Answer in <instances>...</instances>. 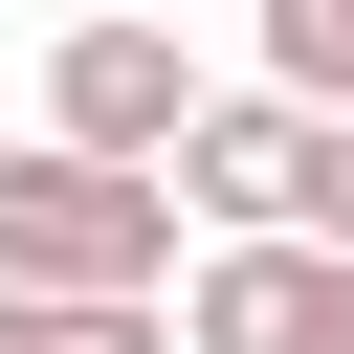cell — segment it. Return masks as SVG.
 <instances>
[{
    "label": "cell",
    "instance_id": "5",
    "mask_svg": "<svg viewBox=\"0 0 354 354\" xmlns=\"http://www.w3.org/2000/svg\"><path fill=\"white\" fill-rule=\"evenodd\" d=\"M266 88L332 133V111H354V0H266Z\"/></svg>",
    "mask_w": 354,
    "mask_h": 354
},
{
    "label": "cell",
    "instance_id": "6",
    "mask_svg": "<svg viewBox=\"0 0 354 354\" xmlns=\"http://www.w3.org/2000/svg\"><path fill=\"white\" fill-rule=\"evenodd\" d=\"M0 354H177V310H0Z\"/></svg>",
    "mask_w": 354,
    "mask_h": 354
},
{
    "label": "cell",
    "instance_id": "3",
    "mask_svg": "<svg viewBox=\"0 0 354 354\" xmlns=\"http://www.w3.org/2000/svg\"><path fill=\"white\" fill-rule=\"evenodd\" d=\"M177 221H199V243H310V111H288V88H199Z\"/></svg>",
    "mask_w": 354,
    "mask_h": 354
},
{
    "label": "cell",
    "instance_id": "2",
    "mask_svg": "<svg viewBox=\"0 0 354 354\" xmlns=\"http://www.w3.org/2000/svg\"><path fill=\"white\" fill-rule=\"evenodd\" d=\"M177 133H199V66H177V22H66V44H44V155L177 177Z\"/></svg>",
    "mask_w": 354,
    "mask_h": 354
},
{
    "label": "cell",
    "instance_id": "4",
    "mask_svg": "<svg viewBox=\"0 0 354 354\" xmlns=\"http://www.w3.org/2000/svg\"><path fill=\"white\" fill-rule=\"evenodd\" d=\"M177 354H354V266L332 243H199Z\"/></svg>",
    "mask_w": 354,
    "mask_h": 354
},
{
    "label": "cell",
    "instance_id": "1",
    "mask_svg": "<svg viewBox=\"0 0 354 354\" xmlns=\"http://www.w3.org/2000/svg\"><path fill=\"white\" fill-rule=\"evenodd\" d=\"M155 288H177V177L0 155V310H155Z\"/></svg>",
    "mask_w": 354,
    "mask_h": 354
},
{
    "label": "cell",
    "instance_id": "7",
    "mask_svg": "<svg viewBox=\"0 0 354 354\" xmlns=\"http://www.w3.org/2000/svg\"><path fill=\"white\" fill-rule=\"evenodd\" d=\"M310 243H332V266H354V111H332V133H310Z\"/></svg>",
    "mask_w": 354,
    "mask_h": 354
}]
</instances>
